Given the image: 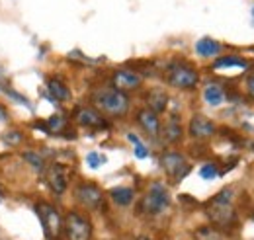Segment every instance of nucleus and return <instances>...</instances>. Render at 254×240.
Listing matches in <instances>:
<instances>
[{"instance_id":"27","label":"nucleus","mask_w":254,"mask_h":240,"mask_svg":"<svg viewBox=\"0 0 254 240\" xmlns=\"http://www.w3.org/2000/svg\"><path fill=\"white\" fill-rule=\"evenodd\" d=\"M2 139H4V141H8V143H12V145H18V143L22 141V135H20V133H16V131H10V133H6Z\"/></svg>"},{"instance_id":"3","label":"nucleus","mask_w":254,"mask_h":240,"mask_svg":"<svg viewBox=\"0 0 254 240\" xmlns=\"http://www.w3.org/2000/svg\"><path fill=\"white\" fill-rule=\"evenodd\" d=\"M63 233L66 240H90L92 239V223L86 215L78 211H68L63 219Z\"/></svg>"},{"instance_id":"7","label":"nucleus","mask_w":254,"mask_h":240,"mask_svg":"<svg viewBox=\"0 0 254 240\" xmlns=\"http://www.w3.org/2000/svg\"><path fill=\"white\" fill-rule=\"evenodd\" d=\"M37 215L41 219L43 225V233L49 240H57L61 231H63V217L59 215V211L49 203H37Z\"/></svg>"},{"instance_id":"13","label":"nucleus","mask_w":254,"mask_h":240,"mask_svg":"<svg viewBox=\"0 0 254 240\" xmlns=\"http://www.w3.org/2000/svg\"><path fill=\"white\" fill-rule=\"evenodd\" d=\"M137 123L143 127V131L147 135H151V137H159L160 135V120L155 112H151L147 108L139 110L137 112Z\"/></svg>"},{"instance_id":"30","label":"nucleus","mask_w":254,"mask_h":240,"mask_svg":"<svg viewBox=\"0 0 254 240\" xmlns=\"http://www.w3.org/2000/svg\"><path fill=\"white\" fill-rule=\"evenodd\" d=\"M253 22H254V6H253Z\"/></svg>"},{"instance_id":"28","label":"nucleus","mask_w":254,"mask_h":240,"mask_svg":"<svg viewBox=\"0 0 254 240\" xmlns=\"http://www.w3.org/2000/svg\"><path fill=\"white\" fill-rule=\"evenodd\" d=\"M247 92H249V96L254 100V76H251V78L247 80Z\"/></svg>"},{"instance_id":"19","label":"nucleus","mask_w":254,"mask_h":240,"mask_svg":"<svg viewBox=\"0 0 254 240\" xmlns=\"http://www.w3.org/2000/svg\"><path fill=\"white\" fill-rule=\"evenodd\" d=\"M110 197H112L118 205L126 207V205H129V203L133 201L135 193H133L131 187H114V189H110Z\"/></svg>"},{"instance_id":"22","label":"nucleus","mask_w":254,"mask_h":240,"mask_svg":"<svg viewBox=\"0 0 254 240\" xmlns=\"http://www.w3.org/2000/svg\"><path fill=\"white\" fill-rule=\"evenodd\" d=\"M22 158L32 166V168H35L37 172H43L45 170V160L37 154V152H32V150H26L24 154H22Z\"/></svg>"},{"instance_id":"26","label":"nucleus","mask_w":254,"mask_h":240,"mask_svg":"<svg viewBox=\"0 0 254 240\" xmlns=\"http://www.w3.org/2000/svg\"><path fill=\"white\" fill-rule=\"evenodd\" d=\"M135 145V156L137 158H147L149 156V150H147V147L141 143V141H137V143H133Z\"/></svg>"},{"instance_id":"8","label":"nucleus","mask_w":254,"mask_h":240,"mask_svg":"<svg viewBox=\"0 0 254 240\" xmlns=\"http://www.w3.org/2000/svg\"><path fill=\"white\" fill-rule=\"evenodd\" d=\"M74 197L86 209H100L104 205V191L96 183H90V181L78 183L76 189H74Z\"/></svg>"},{"instance_id":"14","label":"nucleus","mask_w":254,"mask_h":240,"mask_svg":"<svg viewBox=\"0 0 254 240\" xmlns=\"http://www.w3.org/2000/svg\"><path fill=\"white\" fill-rule=\"evenodd\" d=\"M160 133H162V139L170 145L174 143H180L182 137H184V129H182V123L178 120V116H172L170 120L164 123V127H160Z\"/></svg>"},{"instance_id":"16","label":"nucleus","mask_w":254,"mask_h":240,"mask_svg":"<svg viewBox=\"0 0 254 240\" xmlns=\"http://www.w3.org/2000/svg\"><path fill=\"white\" fill-rule=\"evenodd\" d=\"M47 90L51 94L53 102L55 100L57 102H68L70 100V90L66 88V84H64L63 80H59V78H49L47 80Z\"/></svg>"},{"instance_id":"21","label":"nucleus","mask_w":254,"mask_h":240,"mask_svg":"<svg viewBox=\"0 0 254 240\" xmlns=\"http://www.w3.org/2000/svg\"><path fill=\"white\" fill-rule=\"evenodd\" d=\"M195 240H225V237L217 227L207 225V227H199L195 231Z\"/></svg>"},{"instance_id":"23","label":"nucleus","mask_w":254,"mask_h":240,"mask_svg":"<svg viewBox=\"0 0 254 240\" xmlns=\"http://www.w3.org/2000/svg\"><path fill=\"white\" fill-rule=\"evenodd\" d=\"M64 123H66V120L63 116H51L47 120V133H59L64 127Z\"/></svg>"},{"instance_id":"17","label":"nucleus","mask_w":254,"mask_h":240,"mask_svg":"<svg viewBox=\"0 0 254 240\" xmlns=\"http://www.w3.org/2000/svg\"><path fill=\"white\" fill-rule=\"evenodd\" d=\"M219 51H221V45L211 37H201L195 43V53L199 57H215Z\"/></svg>"},{"instance_id":"29","label":"nucleus","mask_w":254,"mask_h":240,"mask_svg":"<svg viewBox=\"0 0 254 240\" xmlns=\"http://www.w3.org/2000/svg\"><path fill=\"white\" fill-rule=\"evenodd\" d=\"M6 120H8V112H6V110L0 106V121H6Z\"/></svg>"},{"instance_id":"6","label":"nucleus","mask_w":254,"mask_h":240,"mask_svg":"<svg viewBox=\"0 0 254 240\" xmlns=\"http://www.w3.org/2000/svg\"><path fill=\"white\" fill-rule=\"evenodd\" d=\"M160 164H162V170L166 172L168 178H172L174 181L184 180L188 174H190L191 166L188 164L186 156L176 152V150H168L160 156Z\"/></svg>"},{"instance_id":"10","label":"nucleus","mask_w":254,"mask_h":240,"mask_svg":"<svg viewBox=\"0 0 254 240\" xmlns=\"http://www.w3.org/2000/svg\"><path fill=\"white\" fill-rule=\"evenodd\" d=\"M188 133H190L191 139H195V141H207V139H211V137L217 133V127H215L213 121L207 120L205 116L195 114L190 120Z\"/></svg>"},{"instance_id":"4","label":"nucleus","mask_w":254,"mask_h":240,"mask_svg":"<svg viewBox=\"0 0 254 240\" xmlns=\"http://www.w3.org/2000/svg\"><path fill=\"white\" fill-rule=\"evenodd\" d=\"M168 205H170V193L166 185L160 181L151 183V187L141 199V211L147 215H160L162 211L168 209Z\"/></svg>"},{"instance_id":"12","label":"nucleus","mask_w":254,"mask_h":240,"mask_svg":"<svg viewBox=\"0 0 254 240\" xmlns=\"http://www.w3.org/2000/svg\"><path fill=\"white\" fill-rule=\"evenodd\" d=\"M74 120L80 123L82 127H90V129H102L108 127V121L104 120V116L94 110V108H78L74 112Z\"/></svg>"},{"instance_id":"25","label":"nucleus","mask_w":254,"mask_h":240,"mask_svg":"<svg viewBox=\"0 0 254 240\" xmlns=\"http://www.w3.org/2000/svg\"><path fill=\"white\" fill-rule=\"evenodd\" d=\"M86 162H88L90 168H98V166H102V164L106 162V158H104L102 154H98V152H90V154L86 156Z\"/></svg>"},{"instance_id":"20","label":"nucleus","mask_w":254,"mask_h":240,"mask_svg":"<svg viewBox=\"0 0 254 240\" xmlns=\"http://www.w3.org/2000/svg\"><path fill=\"white\" fill-rule=\"evenodd\" d=\"M249 62L243 59V57H237V55H229V57H221V59L215 60L213 68H247Z\"/></svg>"},{"instance_id":"24","label":"nucleus","mask_w":254,"mask_h":240,"mask_svg":"<svg viewBox=\"0 0 254 240\" xmlns=\"http://www.w3.org/2000/svg\"><path fill=\"white\" fill-rule=\"evenodd\" d=\"M199 176H201L203 180H213V178L217 176V166H215V164H205V166H201Z\"/></svg>"},{"instance_id":"18","label":"nucleus","mask_w":254,"mask_h":240,"mask_svg":"<svg viewBox=\"0 0 254 240\" xmlns=\"http://www.w3.org/2000/svg\"><path fill=\"white\" fill-rule=\"evenodd\" d=\"M203 100L209 106H221L223 102H225V92H223V88L219 84H209L203 90Z\"/></svg>"},{"instance_id":"9","label":"nucleus","mask_w":254,"mask_h":240,"mask_svg":"<svg viewBox=\"0 0 254 240\" xmlns=\"http://www.w3.org/2000/svg\"><path fill=\"white\" fill-rule=\"evenodd\" d=\"M43 174H45V181L51 187V191L55 195H63L64 191H66V185H68V170L64 168L63 164L51 162L43 170Z\"/></svg>"},{"instance_id":"1","label":"nucleus","mask_w":254,"mask_h":240,"mask_svg":"<svg viewBox=\"0 0 254 240\" xmlns=\"http://www.w3.org/2000/svg\"><path fill=\"white\" fill-rule=\"evenodd\" d=\"M92 102L98 108L100 114H106L110 118H124L129 110V98H127L126 92L116 90L114 86L108 88H98L92 94Z\"/></svg>"},{"instance_id":"11","label":"nucleus","mask_w":254,"mask_h":240,"mask_svg":"<svg viewBox=\"0 0 254 240\" xmlns=\"http://www.w3.org/2000/svg\"><path fill=\"white\" fill-rule=\"evenodd\" d=\"M141 84H143V78H141V74H137L135 70L118 68V70L112 74V86L120 92L137 90Z\"/></svg>"},{"instance_id":"5","label":"nucleus","mask_w":254,"mask_h":240,"mask_svg":"<svg viewBox=\"0 0 254 240\" xmlns=\"http://www.w3.org/2000/svg\"><path fill=\"white\" fill-rule=\"evenodd\" d=\"M166 82L172 86V88H178V90H191L197 86L199 82V74L195 68H191L190 64H172L166 72Z\"/></svg>"},{"instance_id":"15","label":"nucleus","mask_w":254,"mask_h":240,"mask_svg":"<svg viewBox=\"0 0 254 240\" xmlns=\"http://www.w3.org/2000/svg\"><path fill=\"white\" fill-rule=\"evenodd\" d=\"M145 102H147V110H151V112H155L159 116L168 106V94L164 90H160V88H151L145 94Z\"/></svg>"},{"instance_id":"2","label":"nucleus","mask_w":254,"mask_h":240,"mask_svg":"<svg viewBox=\"0 0 254 240\" xmlns=\"http://www.w3.org/2000/svg\"><path fill=\"white\" fill-rule=\"evenodd\" d=\"M205 213L207 217L211 219L213 227H217L219 231L221 229H229L237 215H235V207H233V189L231 187H225L221 189L205 207Z\"/></svg>"}]
</instances>
